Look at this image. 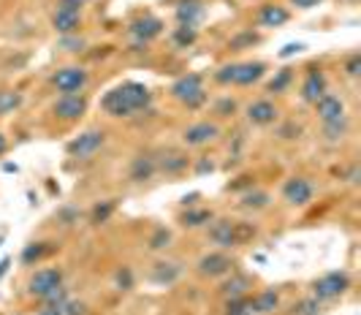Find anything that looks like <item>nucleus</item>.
<instances>
[{
	"label": "nucleus",
	"mask_w": 361,
	"mask_h": 315,
	"mask_svg": "<svg viewBox=\"0 0 361 315\" xmlns=\"http://www.w3.org/2000/svg\"><path fill=\"white\" fill-rule=\"evenodd\" d=\"M149 104H152V93L142 82H123L101 98V109L109 117H133L139 111L149 109Z\"/></svg>",
	"instance_id": "1"
},
{
	"label": "nucleus",
	"mask_w": 361,
	"mask_h": 315,
	"mask_svg": "<svg viewBox=\"0 0 361 315\" xmlns=\"http://www.w3.org/2000/svg\"><path fill=\"white\" fill-rule=\"evenodd\" d=\"M90 0H60L57 6H66V8H73V11H82V6H87Z\"/></svg>",
	"instance_id": "43"
},
{
	"label": "nucleus",
	"mask_w": 361,
	"mask_h": 315,
	"mask_svg": "<svg viewBox=\"0 0 361 315\" xmlns=\"http://www.w3.org/2000/svg\"><path fill=\"white\" fill-rule=\"evenodd\" d=\"M267 74V66L261 60H247V63H231L215 71L217 85H234V87H250L261 76Z\"/></svg>",
	"instance_id": "2"
},
{
	"label": "nucleus",
	"mask_w": 361,
	"mask_h": 315,
	"mask_svg": "<svg viewBox=\"0 0 361 315\" xmlns=\"http://www.w3.org/2000/svg\"><path fill=\"white\" fill-rule=\"evenodd\" d=\"M117 288H120V291H130V288H133V272H130V269H120V272H117Z\"/></svg>",
	"instance_id": "37"
},
{
	"label": "nucleus",
	"mask_w": 361,
	"mask_h": 315,
	"mask_svg": "<svg viewBox=\"0 0 361 315\" xmlns=\"http://www.w3.org/2000/svg\"><path fill=\"white\" fill-rule=\"evenodd\" d=\"M267 204H269V193L267 190H250V193L242 196V206L245 209H264Z\"/></svg>",
	"instance_id": "31"
},
{
	"label": "nucleus",
	"mask_w": 361,
	"mask_h": 315,
	"mask_svg": "<svg viewBox=\"0 0 361 315\" xmlns=\"http://www.w3.org/2000/svg\"><path fill=\"white\" fill-rule=\"evenodd\" d=\"M302 49H305V44H288V47H286V49H283V52H280V57L299 55V52H302Z\"/></svg>",
	"instance_id": "44"
},
{
	"label": "nucleus",
	"mask_w": 361,
	"mask_h": 315,
	"mask_svg": "<svg viewBox=\"0 0 361 315\" xmlns=\"http://www.w3.org/2000/svg\"><path fill=\"white\" fill-rule=\"evenodd\" d=\"M318 3H324V0H293L296 8H315Z\"/></svg>",
	"instance_id": "45"
},
{
	"label": "nucleus",
	"mask_w": 361,
	"mask_h": 315,
	"mask_svg": "<svg viewBox=\"0 0 361 315\" xmlns=\"http://www.w3.org/2000/svg\"><path fill=\"white\" fill-rule=\"evenodd\" d=\"M348 130H350V123H348V117H343V120H337V123H326L324 136L329 142H340V139L348 136Z\"/></svg>",
	"instance_id": "29"
},
{
	"label": "nucleus",
	"mask_w": 361,
	"mask_h": 315,
	"mask_svg": "<svg viewBox=\"0 0 361 315\" xmlns=\"http://www.w3.org/2000/svg\"><path fill=\"white\" fill-rule=\"evenodd\" d=\"M68 288H63V285H60V288H57V291H52V294H49V297L47 299H41V302H44V307H66V302H68Z\"/></svg>",
	"instance_id": "35"
},
{
	"label": "nucleus",
	"mask_w": 361,
	"mask_h": 315,
	"mask_svg": "<svg viewBox=\"0 0 361 315\" xmlns=\"http://www.w3.org/2000/svg\"><path fill=\"white\" fill-rule=\"evenodd\" d=\"M54 250V242H30L25 250H22V264H27V266H33L38 261H44L47 256H52Z\"/></svg>",
	"instance_id": "22"
},
{
	"label": "nucleus",
	"mask_w": 361,
	"mask_h": 315,
	"mask_svg": "<svg viewBox=\"0 0 361 315\" xmlns=\"http://www.w3.org/2000/svg\"><path fill=\"white\" fill-rule=\"evenodd\" d=\"M128 174H130L133 183H147V180H152V177L158 174V158H152V155H139V158H133Z\"/></svg>",
	"instance_id": "18"
},
{
	"label": "nucleus",
	"mask_w": 361,
	"mask_h": 315,
	"mask_svg": "<svg viewBox=\"0 0 361 315\" xmlns=\"http://www.w3.org/2000/svg\"><path fill=\"white\" fill-rule=\"evenodd\" d=\"M63 285V269L60 266H44L27 283V294L36 299H47L52 291H57Z\"/></svg>",
	"instance_id": "7"
},
{
	"label": "nucleus",
	"mask_w": 361,
	"mask_h": 315,
	"mask_svg": "<svg viewBox=\"0 0 361 315\" xmlns=\"http://www.w3.org/2000/svg\"><path fill=\"white\" fill-rule=\"evenodd\" d=\"M350 288V275L348 272H326L324 278H318L312 283V297L318 299V302H334V299H340Z\"/></svg>",
	"instance_id": "4"
},
{
	"label": "nucleus",
	"mask_w": 361,
	"mask_h": 315,
	"mask_svg": "<svg viewBox=\"0 0 361 315\" xmlns=\"http://www.w3.org/2000/svg\"><path fill=\"white\" fill-rule=\"evenodd\" d=\"M3 152H6V136L0 133V155H3Z\"/></svg>",
	"instance_id": "49"
},
{
	"label": "nucleus",
	"mask_w": 361,
	"mask_h": 315,
	"mask_svg": "<svg viewBox=\"0 0 361 315\" xmlns=\"http://www.w3.org/2000/svg\"><path fill=\"white\" fill-rule=\"evenodd\" d=\"M36 315H66L63 307H44V310H38Z\"/></svg>",
	"instance_id": "46"
},
{
	"label": "nucleus",
	"mask_w": 361,
	"mask_h": 315,
	"mask_svg": "<svg viewBox=\"0 0 361 315\" xmlns=\"http://www.w3.org/2000/svg\"><path fill=\"white\" fill-rule=\"evenodd\" d=\"M315 111H318V117H321L324 125L326 123H337V120H343L345 117V101L340 98V95L326 93L315 101Z\"/></svg>",
	"instance_id": "13"
},
{
	"label": "nucleus",
	"mask_w": 361,
	"mask_h": 315,
	"mask_svg": "<svg viewBox=\"0 0 361 315\" xmlns=\"http://www.w3.org/2000/svg\"><path fill=\"white\" fill-rule=\"evenodd\" d=\"M223 315H255L253 313V304H250V297L228 299V304H226V313H223Z\"/></svg>",
	"instance_id": "30"
},
{
	"label": "nucleus",
	"mask_w": 361,
	"mask_h": 315,
	"mask_svg": "<svg viewBox=\"0 0 361 315\" xmlns=\"http://www.w3.org/2000/svg\"><path fill=\"white\" fill-rule=\"evenodd\" d=\"M234 109H236V104L231 101V98H223V101L217 104V114H223V117H226V114H231Z\"/></svg>",
	"instance_id": "40"
},
{
	"label": "nucleus",
	"mask_w": 361,
	"mask_h": 315,
	"mask_svg": "<svg viewBox=\"0 0 361 315\" xmlns=\"http://www.w3.org/2000/svg\"><path fill=\"white\" fill-rule=\"evenodd\" d=\"M312 196H315V185L307 177H290L283 185V199L290 206H307L312 202Z\"/></svg>",
	"instance_id": "9"
},
{
	"label": "nucleus",
	"mask_w": 361,
	"mask_h": 315,
	"mask_svg": "<svg viewBox=\"0 0 361 315\" xmlns=\"http://www.w3.org/2000/svg\"><path fill=\"white\" fill-rule=\"evenodd\" d=\"M231 259L226 256V253H207V256H201L199 261V272L204 278H223V275H228L231 272Z\"/></svg>",
	"instance_id": "15"
},
{
	"label": "nucleus",
	"mask_w": 361,
	"mask_h": 315,
	"mask_svg": "<svg viewBox=\"0 0 361 315\" xmlns=\"http://www.w3.org/2000/svg\"><path fill=\"white\" fill-rule=\"evenodd\" d=\"M169 242H171V231H169V228H155V234H152V240H149V247H152V250H163Z\"/></svg>",
	"instance_id": "36"
},
{
	"label": "nucleus",
	"mask_w": 361,
	"mask_h": 315,
	"mask_svg": "<svg viewBox=\"0 0 361 315\" xmlns=\"http://www.w3.org/2000/svg\"><path fill=\"white\" fill-rule=\"evenodd\" d=\"M19 106H22V95L17 90H0V117L17 111Z\"/></svg>",
	"instance_id": "28"
},
{
	"label": "nucleus",
	"mask_w": 361,
	"mask_h": 315,
	"mask_svg": "<svg viewBox=\"0 0 361 315\" xmlns=\"http://www.w3.org/2000/svg\"><path fill=\"white\" fill-rule=\"evenodd\" d=\"M207 14V8H204V3L201 0H185L177 6V22L180 25H188V27H196L201 19Z\"/></svg>",
	"instance_id": "19"
},
{
	"label": "nucleus",
	"mask_w": 361,
	"mask_h": 315,
	"mask_svg": "<svg viewBox=\"0 0 361 315\" xmlns=\"http://www.w3.org/2000/svg\"><path fill=\"white\" fill-rule=\"evenodd\" d=\"M255 228L250 226H242V223H231V221H215L209 226V240L215 242L217 247H234L242 240H247Z\"/></svg>",
	"instance_id": "5"
},
{
	"label": "nucleus",
	"mask_w": 361,
	"mask_h": 315,
	"mask_svg": "<svg viewBox=\"0 0 361 315\" xmlns=\"http://www.w3.org/2000/svg\"><path fill=\"white\" fill-rule=\"evenodd\" d=\"M217 133H220V128H217L215 123L201 120V123H193V125H188V128H185L182 142H185L188 147H201V144H209Z\"/></svg>",
	"instance_id": "12"
},
{
	"label": "nucleus",
	"mask_w": 361,
	"mask_h": 315,
	"mask_svg": "<svg viewBox=\"0 0 361 315\" xmlns=\"http://www.w3.org/2000/svg\"><path fill=\"white\" fill-rule=\"evenodd\" d=\"M212 168H215V163H212V161H199L196 171H199V174H204V171H212Z\"/></svg>",
	"instance_id": "47"
},
{
	"label": "nucleus",
	"mask_w": 361,
	"mask_h": 315,
	"mask_svg": "<svg viewBox=\"0 0 361 315\" xmlns=\"http://www.w3.org/2000/svg\"><path fill=\"white\" fill-rule=\"evenodd\" d=\"M329 93V79L321 68H310L307 76H305V82H302V98L307 101V104H315L321 95Z\"/></svg>",
	"instance_id": "14"
},
{
	"label": "nucleus",
	"mask_w": 361,
	"mask_h": 315,
	"mask_svg": "<svg viewBox=\"0 0 361 315\" xmlns=\"http://www.w3.org/2000/svg\"><path fill=\"white\" fill-rule=\"evenodd\" d=\"M196 38H199V30L196 27H188V25H180L177 30H174V47H180V49H188V47H193L196 44Z\"/></svg>",
	"instance_id": "27"
},
{
	"label": "nucleus",
	"mask_w": 361,
	"mask_h": 315,
	"mask_svg": "<svg viewBox=\"0 0 361 315\" xmlns=\"http://www.w3.org/2000/svg\"><path fill=\"white\" fill-rule=\"evenodd\" d=\"M8 266H11V259H3V261H0V278H6Z\"/></svg>",
	"instance_id": "48"
},
{
	"label": "nucleus",
	"mask_w": 361,
	"mask_h": 315,
	"mask_svg": "<svg viewBox=\"0 0 361 315\" xmlns=\"http://www.w3.org/2000/svg\"><path fill=\"white\" fill-rule=\"evenodd\" d=\"M104 142H106V133L101 128L85 130V133H79L68 144V155H73V158H90V155H95L98 149L104 147Z\"/></svg>",
	"instance_id": "8"
},
{
	"label": "nucleus",
	"mask_w": 361,
	"mask_h": 315,
	"mask_svg": "<svg viewBox=\"0 0 361 315\" xmlns=\"http://www.w3.org/2000/svg\"><path fill=\"white\" fill-rule=\"evenodd\" d=\"M111 212H114V202H101V204H95V209H92L90 223L101 226V223H106L111 218Z\"/></svg>",
	"instance_id": "34"
},
{
	"label": "nucleus",
	"mask_w": 361,
	"mask_h": 315,
	"mask_svg": "<svg viewBox=\"0 0 361 315\" xmlns=\"http://www.w3.org/2000/svg\"><path fill=\"white\" fill-rule=\"evenodd\" d=\"M255 41H258V38H255L253 33H245V36L234 38V41H231V47H234V49H239V47H245V44H255Z\"/></svg>",
	"instance_id": "41"
},
{
	"label": "nucleus",
	"mask_w": 361,
	"mask_h": 315,
	"mask_svg": "<svg viewBox=\"0 0 361 315\" xmlns=\"http://www.w3.org/2000/svg\"><path fill=\"white\" fill-rule=\"evenodd\" d=\"M128 30H130V36L136 38V44H149L152 38H158L163 33V22L158 17L145 14V17L133 19Z\"/></svg>",
	"instance_id": "11"
},
{
	"label": "nucleus",
	"mask_w": 361,
	"mask_h": 315,
	"mask_svg": "<svg viewBox=\"0 0 361 315\" xmlns=\"http://www.w3.org/2000/svg\"><path fill=\"white\" fill-rule=\"evenodd\" d=\"M85 111H87V98H85L82 93L60 95V98L54 101V114H57L60 120H66V123H73V120H79Z\"/></svg>",
	"instance_id": "10"
},
{
	"label": "nucleus",
	"mask_w": 361,
	"mask_h": 315,
	"mask_svg": "<svg viewBox=\"0 0 361 315\" xmlns=\"http://www.w3.org/2000/svg\"><path fill=\"white\" fill-rule=\"evenodd\" d=\"M82 25V11H73V8H66V6H57L52 14V27L60 33V36H73Z\"/></svg>",
	"instance_id": "16"
},
{
	"label": "nucleus",
	"mask_w": 361,
	"mask_h": 315,
	"mask_svg": "<svg viewBox=\"0 0 361 315\" xmlns=\"http://www.w3.org/2000/svg\"><path fill=\"white\" fill-rule=\"evenodd\" d=\"M90 82V74L82 68V66H66L60 71H54L52 76V85L57 87L60 95H73V93H82Z\"/></svg>",
	"instance_id": "6"
},
{
	"label": "nucleus",
	"mask_w": 361,
	"mask_h": 315,
	"mask_svg": "<svg viewBox=\"0 0 361 315\" xmlns=\"http://www.w3.org/2000/svg\"><path fill=\"white\" fill-rule=\"evenodd\" d=\"M60 44H63V47H66V49H68V52H79V49H82V47H85V44H82V41H76V38H63V41H60Z\"/></svg>",
	"instance_id": "42"
},
{
	"label": "nucleus",
	"mask_w": 361,
	"mask_h": 315,
	"mask_svg": "<svg viewBox=\"0 0 361 315\" xmlns=\"http://www.w3.org/2000/svg\"><path fill=\"white\" fill-rule=\"evenodd\" d=\"M345 71H348L350 76H359V74H361V57H359V55L350 57V60L345 63Z\"/></svg>",
	"instance_id": "39"
},
{
	"label": "nucleus",
	"mask_w": 361,
	"mask_h": 315,
	"mask_svg": "<svg viewBox=\"0 0 361 315\" xmlns=\"http://www.w3.org/2000/svg\"><path fill=\"white\" fill-rule=\"evenodd\" d=\"M3 240H6V237H3V234H0V247H3Z\"/></svg>",
	"instance_id": "50"
},
{
	"label": "nucleus",
	"mask_w": 361,
	"mask_h": 315,
	"mask_svg": "<svg viewBox=\"0 0 361 315\" xmlns=\"http://www.w3.org/2000/svg\"><path fill=\"white\" fill-rule=\"evenodd\" d=\"M182 275L180 264H169V261H158L155 269H152V283H161V285H169Z\"/></svg>",
	"instance_id": "24"
},
{
	"label": "nucleus",
	"mask_w": 361,
	"mask_h": 315,
	"mask_svg": "<svg viewBox=\"0 0 361 315\" xmlns=\"http://www.w3.org/2000/svg\"><path fill=\"white\" fill-rule=\"evenodd\" d=\"M290 82H293V71H290V68H283V71L269 82V93H286V87H288Z\"/></svg>",
	"instance_id": "33"
},
{
	"label": "nucleus",
	"mask_w": 361,
	"mask_h": 315,
	"mask_svg": "<svg viewBox=\"0 0 361 315\" xmlns=\"http://www.w3.org/2000/svg\"><path fill=\"white\" fill-rule=\"evenodd\" d=\"M250 304H253L255 315H271L277 307H280V294L274 288H267V291H258L255 297H250Z\"/></svg>",
	"instance_id": "21"
},
{
	"label": "nucleus",
	"mask_w": 361,
	"mask_h": 315,
	"mask_svg": "<svg viewBox=\"0 0 361 315\" xmlns=\"http://www.w3.org/2000/svg\"><path fill=\"white\" fill-rule=\"evenodd\" d=\"M180 223L185 228H201V226L212 223V212L204 209V206H188V212L180 215Z\"/></svg>",
	"instance_id": "23"
},
{
	"label": "nucleus",
	"mask_w": 361,
	"mask_h": 315,
	"mask_svg": "<svg viewBox=\"0 0 361 315\" xmlns=\"http://www.w3.org/2000/svg\"><path fill=\"white\" fill-rule=\"evenodd\" d=\"M288 19H290L288 8L277 6V3H269V6H264V8L258 11V25H261V27H280V25H286Z\"/></svg>",
	"instance_id": "20"
},
{
	"label": "nucleus",
	"mask_w": 361,
	"mask_h": 315,
	"mask_svg": "<svg viewBox=\"0 0 361 315\" xmlns=\"http://www.w3.org/2000/svg\"><path fill=\"white\" fill-rule=\"evenodd\" d=\"M247 120L253 123V125H271L274 120H277V106L267 101V98H261V101H253L250 106H247Z\"/></svg>",
	"instance_id": "17"
},
{
	"label": "nucleus",
	"mask_w": 361,
	"mask_h": 315,
	"mask_svg": "<svg viewBox=\"0 0 361 315\" xmlns=\"http://www.w3.org/2000/svg\"><path fill=\"white\" fill-rule=\"evenodd\" d=\"M171 95L185 104L188 109H199L207 101V90H204V76L201 74H185L171 85Z\"/></svg>",
	"instance_id": "3"
},
{
	"label": "nucleus",
	"mask_w": 361,
	"mask_h": 315,
	"mask_svg": "<svg viewBox=\"0 0 361 315\" xmlns=\"http://www.w3.org/2000/svg\"><path fill=\"white\" fill-rule=\"evenodd\" d=\"M17 315H22V313H17Z\"/></svg>",
	"instance_id": "51"
},
{
	"label": "nucleus",
	"mask_w": 361,
	"mask_h": 315,
	"mask_svg": "<svg viewBox=\"0 0 361 315\" xmlns=\"http://www.w3.org/2000/svg\"><path fill=\"white\" fill-rule=\"evenodd\" d=\"M247 291H250V278H245V275H234V278L223 285V294L228 299L247 297Z\"/></svg>",
	"instance_id": "26"
},
{
	"label": "nucleus",
	"mask_w": 361,
	"mask_h": 315,
	"mask_svg": "<svg viewBox=\"0 0 361 315\" xmlns=\"http://www.w3.org/2000/svg\"><path fill=\"white\" fill-rule=\"evenodd\" d=\"M185 168H188V158H185V155H180V152H169V155H163L161 161H158V171L169 174V177L182 174Z\"/></svg>",
	"instance_id": "25"
},
{
	"label": "nucleus",
	"mask_w": 361,
	"mask_h": 315,
	"mask_svg": "<svg viewBox=\"0 0 361 315\" xmlns=\"http://www.w3.org/2000/svg\"><path fill=\"white\" fill-rule=\"evenodd\" d=\"M63 310H66V315H87V304L85 302H76V299H68Z\"/></svg>",
	"instance_id": "38"
},
{
	"label": "nucleus",
	"mask_w": 361,
	"mask_h": 315,
	"mask_svg": "<svg viewBox=\"0 0 361 315\" xmlns=\"http://www.w3.org/2000/svg\"><path fill=\"white\" fill-rule=\"evenodd\" d=\"M324 313V302H318L315 297L302 299L299 304H293V313L290 315H321Z\"/></svg>",
	"instance_id": "32"
}]
</instances>
